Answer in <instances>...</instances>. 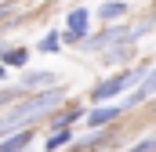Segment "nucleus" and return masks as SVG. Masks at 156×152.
<instances>
[{"mask_svg":"<svg viewBox=\"0 0 156 152\" xmlns=\"http://www.w3.org/2000/svg\"><path fill=\"white\" fill-rule=\"evenodd\" d=\"M55 105H62V91L51 87V91H37V94H26L11 112H4L0 119V134H15V130H29L37 119L51 116Z\"/></svg>","mask_w":156,"mask_h":152,"instance_id":"1","label":"nucleus"},{"mask_svg":"<svg viewBox=\"0 0 156 152\" xmlns=\"http://www.w3.org/2000/svg\"><path fill=\"white\" fill-rule=\"evenodd\" d=\"M149 73V65H138V69H127V73H116L109 76V80H102V83H94V91H91V102L94 105H102V102H113L120 91H127L131 83H142Z\"/></svg>","mask_w":156,"mask_h":152,"instance_id":"2","label":"nucleus"},{"mask_svg":"<svg viewBox=\"0 0 156 152\" xmlns=\"http://www.w3.org/2000/svg\"><path fill=\"white\" fill-rule=\"evenodd\" d=\"M87 26H91V11H87V7H73V11L66 15L62 43H83V40H87Z\"/></svg>","mask_w":156,"mask_h":152,"instance_id":"3","label":"nucleus"},{"mask_svg":"<svg viewBox=\"0 0 156 152\" xmlns=\"http://www.w3.org/2000/svg\"><path fill=\"white\" fill-rule=\"evenodd\" d=\"M120 112H123L120 105H98V109H91L83 119H87V127H91V130H102V127H105V123H113Z\"/></svg>","mask_w":156,"mask_h":152,"instance_id":"4","label":"nucleus"},{"mask_svg":"<svg viewBox=\"0 0 156 152\" xmlns=\"http://www.w3.org/2000/svg\"><path fill=\"white\" fill-rule=\"evenodd\" d=\"M153 94H156V69H149V73H145V80L138 83V91H134V94L127 98V109H134V105H142V102H149Z\"/></svg>","mask_w":156,"mask_h":152,"instance_id":"5","label":"nucleus"},{"mask_svg":"<svg viewBox=\"0 0 156 152\" xmlns=\"http://www.w3.org/2000/svg\"><path fill=\"white\" fill-rule=\"evenodd\" d=\"M26 94L33 91V87H55V73H47V69H33V73L22 76V83H18Z\"/></svg>","mask_w":156,"mask_h":152,"instance_id":"6","label":"nucleus"},{"mask_svg":"<svg viewBox=\"0 0 156 152\" xmlns=\"http://www.w3.org/2000/svg\"><path fill=\"white\" fill-rule=\"evenodd\" d=\"M83 116L87 112L73 105V109H66V112H55L51 119H47V127H51V130H69V123H76V119H83Z\"/></svg>","mask_w":156,"mask_h":152,"instance_id":"7","label":"nucleus"},{"mask_svg":"<svg viewBox=\"0 0 156 152\" xmlns=\"http://www.w3.org/2000/svg\"><path fill=\"white\" fill-rule=\"evenodd\" d=\"M127 11H131V4H123V0H105V4L98 7V18H102V22H116V18H127Z\"/></svg>","mask_w":156,"mask_h":152,"instance_id":"8","label":"nucleus"},{"mask_svg":"<svg viewBox=\"0 0 156 152\" xmlns=\"http://www.w3.org/2000/svg\"><path fill=\"white\" fill-rule=\"evenodd\" d=\"M33 141V130H15L0 141V152H26V145Z\"/></svg>","mask_w":156,"mask_h":152,"instance_id":"9","label":"nucleus"},{"mask_svg":"<svg viewBox=\"0 0 156 152\" xmlns=\"http://www.w3.org/2000/svg\"><path fill=\"white\" fill-rule=\"evenodd\" d=\"M0 58H4V69H22V65L29 62V51H26V47H11V51H4Z\"/></svg>","mask_w":156,"mask_h":152,"instance_id":"10","label":"nucleus"},{"mask_svg":"<svg viewBox=\"0 0 156 152\" xmlns=\"http://www.w3.org/2000/svg\"><path fill=\"white\" fill-rule=\"evenodd\" d=\"M73 141V130H55L51 138H47V145H44V152H58L62 145H69Z\"/></svg>","mask_w":156,"mask_h":152,"instance_id":"11","label":"nucleus"},{"mask_svg":"<svg viewBox=\"0 0 156 152\" xmlns=\"http://www.w3.org/2000/svg\"><path fill=\"white\" fill-rule=\"evenodd\" d=\"M40 51H44V54H55V51H58V47H62V33H44V36H40V43H37Z\"/></svg>","mask_w":156,"mask_h":152,"instance_id":"12","label":"nucleus"},{"mask_svg":"<svg viewBox=\"0 0 156 152\" xmlns=\"http://www.w3.org/2000/svg\"><path fill=\"white\" fill-rule=\"evenodd\" d=\"M11 98H15V102H22V98H26V91H22V87H7V91L0 94V105H7Z\"/></svg>","mask_w":156,"mask_h":152,"instance_id":"13","label":"nucleus"},{"mask_svg":"<svg viewBox=\"0 0 156 152\" xmlns=\"http://www.w3.org/2000/svg\"><path fill=\"white\" fill-rule=\"evenodd\" d=\"M131 152H156V138H145V141H138Z\"/></svg>","mask_w":156,"mask_h":152,"instance_id":"14","label":"nucleus"},{"mask_svg":"<svg viewBox=\"0 0 156 152\" xmlns=\"http://www.w3.org/2000/svg\"><path fill=\"white\" fill-rule=\"evenodd\" d=\"M7 11H11V7H7V4H0V18H4V15H7Z\"/></svg>","mask_w":156,"mask_h":152,"instance_id":"15","label":"nucleus"}]
</instances>
